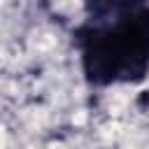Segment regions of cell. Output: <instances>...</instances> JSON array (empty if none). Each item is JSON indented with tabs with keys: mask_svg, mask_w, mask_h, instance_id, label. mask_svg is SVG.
I'll list each match as a JSON object with an SVG mask.
<instances>
[{
	"mask_svg": "<svg viewBox=\"0 0 149 149\" xmlns=\"http://www.w3.org/2000/svg\"><path fill=\"white\" fill-rule=\"evenodd\" d=\"M81 74L88 86L142 84L149 74V7L109 26L79 23L72 28Z\"/></svg>",
	"mask_w": 149,
	"mask_h": 149,
	"instance_id": "obj_1",
	"label": "cell"
},
{
	"mask_svg": "<svg viewBox=\"0 0 149 149\" xmlns=\"http://www.w3.org/2000/svg\"><path fill=\"white\" fill-rule=\"evenodd\" d=\"M149 7V0H84V23L109 26Z\"/></svg>",
	"mask_w": 149,
	"mask_h": 149,
	"instance_id": "obj_2",
	"label": "cell"
}]
</instances>
